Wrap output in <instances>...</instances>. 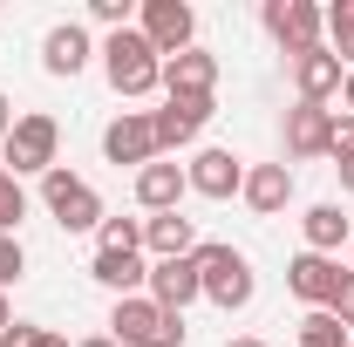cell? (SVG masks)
Here are the masks:
<instances>
[{"label": "cell", "mask_w": 354, "mask_h": 347, "mask_svg": "<svg viewBox=\"0 0 354 347\" xmlns=\"http://www.w3.org/2000/svg\"><path fill=\"white\" fill-rule=\"evenodd\" d=\"M102 75H109L116 95H150V88H164V62L136 28H123V35L102 41Z\"/></svg>", "instance_id": "obj_1"}, {"label": "cell", "mask_w": 354, "mask_h": 347, "mask_svg": "<svg viewBox=\"0 0 354 347\" xmlns=\"http://www.w3.org/2000/svg\"><path fill=\"white\" fill-rule=\"evenodd\" d=\"M109 334L116 347H184V313H164L150 293H130L109 313Z\"/></svg>", "instance_id": "obj_2"}, {"label": "cell", "mask_w": 354, "mask_h": 347, "mask_svg": "<svg viewBox=\"0 0 354 347\" xmlns=\"http://www.w3.org/2000/svg\"><path fill=\"white\" fill-rule=\"evenodd\" d=\"M0 150H7V177H48L55 150H62V123L48 109H28V116H14V130H7Z\"/></svg>", "instance_id": "obj_3"}, {"label": "cell", "mask_w": 354, "mask_h": 347, "mask_svg": "<svg viewBox=\"0 0 354 347\" xmlns=\"http://www.w3.org/2000/svg\"><path fill=\"white\" fill-rule=\"evenodd\" d=\"M191 265H198L205 300H212V306H225V313L252 306V265H245V252H232V245H198Z\"/></svg>", "instance_id": "obj_4"}, {"label": "cell", "mask_w": 354, "mask_h": 347, "mask_svg": "<svg viewBox=\"0 0 354 347\" xmlns=\"http://www.w3.org/2000/svg\"><path fill=\"white\" fill-rule=\"evenodd\" d=\"M41 205L55 212L62 232H95V225H102V198H95V184L75 177V171H62V164L41 177Z\"/></svg>", "instance_id": "obj_5"}, {"label": "cell", "mask_w": 354, "mask_h": 347, "mask_svg": "<svg viewBox=\"0 0 354 347\" xmlns=\"http://www.w3.org/2000/svg\"><path fill=\"white\" fill-rule=\"evenodd\" d=\"M266 28H272V41L286 48V62H293V55L320 48V35H327V7H313V0H266Z\"/></svg>", "instance_id": "obj_6"}, {"label": "cell", "mask_w": 354, "mask_h": 347, "mask_svg": "<svg viewBox=\"0 0 354 347\" xmlns=\"http://www.w3.org/2000/svg\"><path fill=\"white\" fill-rule=\"evenodd\" d=\"M136 35L157 48V62H171V55H184V48H191L198 14H191L184 0H143V28H136Z\"/></svg>", "instance_id": "obj_7"}, {"label": "cell", "mask_w": 354, "mask_h": 347, "mask_svg": "<svg viewBox=\"0 0 354 347\" xmlns=\"http://www.w3.org/2000/svg\"><path fill=\"white\" fill-rule=\"evenodd\" d=\"M102 157H109V164H136V171L157 164V157H164V150H157V123L136 116V109H123V116L102 130Z\"/></svg>", "instance_id": "obj_8"}, {"label": "cell", "mask_w": 354, "mask_h": 347, "mask_svg": "<svg viewBox=\"0 0 354 347\" xmlns=\"http://www.w3.org/2000/svg\"><path fill=\"white\" fill-rule=\"evenodd\" d=\"M212 109H218L212 95H164V109L150 116V123H157V150H184L191 136L212 123Z\"/></svg>", "instance_id": "obj_9"}, {"label": "cell", "mask_w": 354, "mask_h": 347, "mask_svg": "<svg viewBox=\"0 0 354 347\" xmlns=\"http://www.w3.org/2000/svg\"><path fill=\"white\" fill-rule=\"evenodd\" d=\"M341 82H348V68H341V55L327 41L307 48V55H293V88H300V102H320V109H327V95H341Z\"/></svg>", "instance_id": "obj_10"}, {"label": "cell", "mask_w": 354, "mask_h": 347, "mask_svg": "<svg viewBox=\"0 0 354 347\" xmlns=\"http://www.w3.org/2000/svg\"><path fill=\"white\" fill-rule=\"evenodd\" d=\"M341 279H348V272H341V259H320V252H300V259L286 265V286H293L313 313H327V306H334Z\"/></svg>", "instance_id": "obj_11"}, {"label": "cell", "mask_w": 354, "mask_h": 347, "mask_svg": "<svg viewBox=\"0 0 354 347\" xmlns=\"http://www.w3.org/2000/svg\"><path fill=\"white\" fill-rule=\"evenodd\" d=\"M184 177H191L198 198H232V191H245V157H232V150H198V157L184 164Z\"/></svg>", "instance_id": "obj_12"}, {"label": "cell", "mask_w": 354, "mask_h": 347, "mask_svg": "<svg viewBox=\"0 0 354 347\" xmlns=\"http://www.w3.org/2000/svg\"><path fill=\"white\" fill-rule=\"evenodd\" d=\"M327 136H334V109L320 102H293L286 109V157H327Z\"/></svg>", "instance_id": "obj_13"}, {"label": "cell", "mask_w": 354, "mask_h": 347, "mask_svg": "<svg viewBox=\"0 0 354 347\" xmlns=\"http://www.w3.org/2000/svg\"><path fill=\"white\" fill-rule=\"evenodd\" d=\"M150 300L164 306V313H184L191 300H205L198 265H191V259H157V265H150Z\"/></svg>", "instance_id": "obj_14"}, {"label": "cell", "mask_w": 354, "mask_h": 347, "mask_svg": "<svg viewBox=\"0 0 354 347\" xmlns=\"http://www.w3.org/2000/svg\"><path fill=\"white\" fill-rule=\"evenodd\" d=\"M184 191H191L184 164H164V157H157V164H143V171H136V205H143L150 218H157V212H177V205H184Z\"/></svg>", "instance_id": "obj_15"}, {"label": "cell", "mask_w": 354, "mask_h": 347, "mask_svg": "<svg viewBox=\"0 0 354 347\" xmlns=\"http://www.w3.org/2000/svg\"><path fill=\"white\" fill-rule=\"evenodd\" d=\"M212 88H218V55L184 48L164 62V95H212Z\"/></svg>", "instance_id": "obj_16"}, {"label": "cell", "mask_w": 354, "mask_h": 347, "mask_svg": "<svg viewBox=\"0 0 354 347\" xmlns=\"http://www.w3.org/2000/svg\"><path fill=\"white\" fill-rule=\"evenodd\" d=\"M239 198H245V205H252L259 218L286 212V205H293V171H286V164H252V171H245V191H239Z\"/></svg>", "instance_id": "obj_17"}, {"label": "cell", "mask_w": 354, "mask_h": 347, "mask_svg": "<svg viewBox=\"0 0 354 347\" xmlns=\"http://www.w3.org/2000/svg\"><path fill=\"white\" fill-rule=\"evenodd\" d=\"M143 245H150L157 259H191V252H198V225L184 212H157V218H143Z\"/></svg>", "instance_id": "obj_18"}, {"label": "cell", "mask_w": 354, "mask_h": 347, "mask_svg": "<svg viewBox=\"0 0 354 347\" xmlns=\"http://www.w3.org/2000/svg\"><path fill=\"white\" fill-rule=\"evenodd\" d=\"M88 55H95L88 35L75 28V21H62V28H48V41H41V68H48V75H82Z\"/></svg>", "instance_id": "obj_19"}, {"label": "cell", "mask_w": 354, "mask_h": 347, "mask_svg": "<svg viewBox=\"0 0 354 347\" xmlns=\"http://www.w3.org/2000/svg\"><path fill=\"white\" fill-rule=\"evenodd\" d=\"M116 300H130V293H143L150 286V265H143V252H95V265H88Z\"/></svg>", "instance_id": "obj_20"}, {"label": "cell", "mask_w": 354, "mask_h": 347, "mask_svg": "<svg viewBox=\"0 0 354 347\" xmlns=\"http://www.w3.org/2000/svg\"><path fill=\"white\" fill-rule=\"evenodd\" d=\"M300 232H307V252L334 259V252L348 245V212H341V205H313V212L300 218Z\"/></svg>", "instance_id": "obj_21"}, {"label": "cell", "mask_w": 354, "mask_h": 347, "mask_svg": "<svg viewBox=\"0 0 354 347\" xmlns=\"http://www.w3.org/2000/svg\"><path fill=\"white\" fill-rule=\"evenodd\" d=\"M327 48L341 55V68H354V0H334L327 7Z\"/></svg>", "instance_id": "obj_22"}, {"label": "cell", "mask_w": 354, "mask_h": 347, "mask_svg": "<svg viewBox=\"0 0 354 347\" xmlns=\"http://www.w3.org/2000/svg\"><path fill=\"white\" fill-rule=\"evenodd\" d=\"M95 238H102L95 252H136V245H143V218H102Z\"/></svg>", "instance_id": "obj_23"}, {"label": "cell", "mask_w": 354, "mask_h": 347, "mask_svg": "<svg viewBox=\"0 0 354 347\" xmlns=\"http://www.w3.org/2000/svg\"><path fill=\"white\" fill-rule=\"evenodd\" d=\"M300 347H348V327L334 313H307L300 320Z\"/></svg>", "instance_id": "obj_24"}, {"label": "cell", "mask_w": 354, "mask_h": 347, "mask_svg": "<svg viewBox=\"0 0 354 347\" xmlns=\"http://www.w3.org/2000/svg\"><path fill=\"white\" fill-rule=\"evenodd\" d=\"M28 218V191H21V177H7L0 171V232L14 238V225Z\"/></svg>", "instance_id": "obj_25"}, {"label": "cell", "mask_w": 354, "mask_h": 347, "mask_svg": "<svg viewBox=\"0 0 354 347\" xmlns=\"http://www.w3.org/2000/svg\"><path fill=\"white\" fill-rule=\"evenodd\" d=\"M21 272H28V252H21V238H7V232H0V286H14Z\"/></svg>", "instance_id": "obj_26"}, {"label": "cell", "mask_w": 354, "mask_h": 347, "mask_svg": "<svg viewBox=\"0 0 354 347\" xmlns=\"http://www.w3.org/2000/svg\"><path fill=\"white\" fill-rule=\"evenodd\" d=\"M327 157H334V164H348V157H354V116H348V109L334 116V136H327Z\"/></svg>", "instance_id": "obj_27"}, {"label": "cell", "mask_w": 354, "mask_h": 347, "mask_svg": "<svg viewBox=\"0 0 354 347\" xmlns=\"http://www.w3.org/2000/svg\"><path fill=\"white\" fill-rule=\"evenodd\" d=\"M88 14H95L109 35H123V28H130V0H88Z\"/></svg>", "instance_id": "obj_28"}, {"label": "cell", "mask_w": 354, "mask_h": 347, "mask_svg": "<svg viewBox=\"0 0 354 347\" xmlns=\"http://www.w3.org/2000/svg\"><path fill=\"white\" fill-rule=\"evenodd\" d=\"M327 313H334V320L354 334V265H348V279H341V293H334V306H327Z\"/></svg>", "instance_id": "obj_29"}, {"label": "cell", "mask_w": 354, "mask_h": 347, "mask_svg": "<svg viewBox=\"0 0 354 347\" xmlns=\"http://www.w3.org/2000/svg\"><path fill=\"white\" fill-rule=\"evenodd\" d=\"M35 341H41V327H28V320H14V327L0 334V347H35Z\"/></svg>", "instance_id": "obj_30"}, {"label": "cell", "mask_w": 354, "mask_h": 347, "mask_svg": "<svg viewBox=\"0 0 354 347\" xmlns=\"http://www.w3.org/2000/svg\"><path fill=\"white\" fill-rule=\"evenodd\" d=\"M7 130H14V102L0 95V143H7Z\"/></svg>", "instance_id": "obj_31"}, {"label": "cell", "mask_w": 354, "mask_h": 347, "mask_svg": "<svg viewBox=\"0 0 354 347\" xmlns=\"http://www.w3.org/2000/svg\"><path fill=\"white\" fill-rule=\"evenodd\" d=\"M334 171H341V191H354V157H348V164H334Z\"/></svg>", "instance_id": "obj_32"}, {"label": "cell", "mask_w": 354, "mask_h": 347, "mask_svg": "<svg viewBox=\"0 0 354 347\" xmlns=\"http://www.w3.org/2000/svg\"><path fill=\"white\" fill-rule=\"evenodd\" d=\"M75 347H116V334H88V341H75Z\"/></svg>", "instance_id": "obj_33"}, {"label": "cell", "mask_w": 354, "mask_h": 347, "mask_svg": "<svg viewBox=\"0 0 354 347\" xmlns=\"http://www.w3.org/2000/svg\"><path fill=\"white\" fill-rule=\"evenodd\" d=\"M341 102H348V116H354V68H348V82H341Z\"/></svg>", "instance_id": "obj_34"}, {"label": "cell", "mask_w": 354, "mask_h": 347, "mask_svg": "<svg viewBox=\"0 0 354 347\" xmlns=\"http://www.w3.org/2000/svg\"><path fill=\"white\" fill-rule=\"evenodd\" d=\"M7 327H14V306H7V293H0V334H7Z\"/></svg>", "instance_id": "obj_35"}, {"label": "cell", "mask_w": 354, "mask_h": 347, "mask_svg": "<svg viewBox=\"0 0 354 347\" xmlns=\"http://www.w3.org/2000/svg\"><path fill=\"white\" fill-rule=\"evenodd\" d=\"M225 347H266V341H259V334H239V341H225Z\"/></svg>", "instance_id": "obj_36"}, {"label": "cell", "mask_w": 354, "mask_h": 347, "mask_svg": "<svg viewBox=\"0 0 354 347\" xmlns=\"http://www.w3.org/2000/svg\"><path fill=\"white\" fill-rule=\"evenodd\" d=\"M35 347H68V341H62V334H48V327H41V341H35Z\"/></svg>", "instance_id": "obj_37"}]
</instances>
